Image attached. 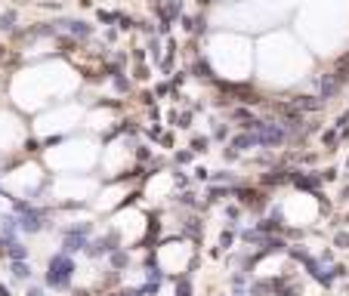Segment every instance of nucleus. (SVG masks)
<instances>
[{"mask_svg": "<svg viewBox=\"0 0 349 296\" xmlns=\"http://www.w3.org/2000/svg\"><path fill=\"white\" fill-rule=\"evenodd\" d=\"M28 296H41V293H37V290H31V293H28Z\"/></svg>", "mask_w": 349, "mask_h": 296, "instance_id": "7", "label": "nucleus"}, {"mask_svg": "<svg viewBox=\"0 0 349 296\" xmlns=\"http://www.w3.org/2000/svg\"><path fill=\"white\" fill-rule=\"evenodd\" d=\"M71 275H74V263L68 253H56L50 259V269H47V284L53 290H65L71 284Z\"/></svg>", "mask_w": 349, "mask_h": 296, "instance_id": "1", "label": "nucleus"}, {"mask_svg": "<svg viewBox=\"0 0 349 296\" xmlns=\"http://www.w3.org/2000/svg\"><path fill=\"white\" fill-rule=\"evenodd\" d=\"M13 278L16 281H31V266H25V263H13Z\"/></svg>", "mask_w": 349, "mask_h": 296, "instance_id": "3", "label": "nucleus"}, {"mask_svg": "<svg viewBox=\"0 0 349 296\" xmlns=\"http://www.w3.org/2000/svg\"><path fill=\"white\" fill-rule=\"evenodd\" d=\"M13 22H16V13L10 10L7 16H0V31H7V28H13Z\"/></svg>", "mask_w": 349, "mask_h": 296, "instance_id": "5", "label": "nucleus"}, {"mask_svg": "<svg viewBox=\"0 0 349 296\" xmlns=\"http://www.w3.org/2000/svg\"><path fill=\"white\" fill-rule=\"evenodd\" d=\"M0 296H10V290H7V287H0Z\"/></svg>", "mask_w": 349, "mask_h": 296, "instance_id": "6", "label": "nucleus"}, {"mask_svg": "<svg viewBox=\"0 0 349 296\" xmlns=\"http://www.w3.org/2000/svg\"><path fill=\"white\" fill-rule=\"evenodd\" d=\"M108 256H111V266H114V269H127V266H130V256H127L124 250H114V253H108Z\"/></svg>", "mask_w": 349, "mask_h": 296, "instance_id": "4", "label": "nucleus"}, {"mask_svg": "<svg viewBox=\"0 0 349 296\" xmlns=\"http://www.w3.org/2000/svg\"><path fill=\"white\" fill-rule=\"evenodd\" d=\"M87 235H90V222H81V226H74L65 232V241H62V253H81L87 250Z\"/></svg>", "mask_w": 349, "mask_h": 296, "instance_id": "2", "label": "nucleus"}]
</instances>
